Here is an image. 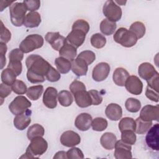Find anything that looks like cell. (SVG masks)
Segmentation results:
<instances>
[{"label":"cell","instance_id":"1","mask_svg":"<svg viewBox=\"0 0 159 159\" xmlns=\"http://www.w3.org/2000/svg\"><path fill=\"white\" fill-rule=\"evenodd\" d=\"M27 68V78L32 83H39L45 81L46 76L51 65L41 56L36 54L29 55L25 60Z\"/></svg>","mask_w":159,"mask_h":159},{"label":"cell","instance_id":"2","mask_svg":"<svg viewBox=\"0 0 159 159\" xmlns=\"http://www.w3.org/2000/svg\"><path fill=\"white\" fill-rule=\"evenodd\" d=\"M48 143L42 137H37L30 140L24 155L20 158H32L43 155L47 150Z\"/></svg>","mask_w":159,"mask_h":159},{"label":"cell","instance_id":"3","mask_svg":"<svg viewBox=\"0 0 159 159\" xmlns=\"http://www.w3.org/2000/svg\"><path fill=\"white\" fill-rule=\"evenodd\" d=\"M27 8L22 2H14L9 7L11 21L16 27H20L24 25L25 17L26 16Z\"/></svg>","mask_w":159,"mask_h":159},{"label":"cell","instance_id":"4","mask_svg":"<svg viewBox=\"0 0 159 159\" xmlns=\"http://www.w3.org/2000/svg\"><path fill=\"white\" fill-rule=\"evenodd\" d=\"M113 39L116 43L127 48L134 46L138 40L131 31L124 27H120L117 30L113 36Z\"/></svg>","mask_w":159,"mask_h":159},{"label":"cell","instance_id":"5","mask_svg":"<svg viewBox=\"0 0 159 159\" xmlns=\"http://www.w3.org/2000/svg\"><path fill=\"white\" fill-rule=\"evenodd\" d=\"M43 38L39 34H31L27 36L20 43L19 48L25 53L41 48L43 45Z\"/></svg>","mask_w":159,"mask_h":159},{"label":"cell","instance_id":"6","mask_svg":"<svg viewBox=\"0 0 159 159\" xmlns=\"http://www.w3.org/2000/svg\"><path fill=\"white\" fill-rule=\"evenodd\" d=\"M102 12L104 15L107 17V19L112 21H119L122 17V9L116 4V3L112 1H107L102 7Z\"/></svg>","mask_w":159,"mask_h":159},{"label":"cell","instance_id":"7","mask_svg":"<svg viewBox=\"0 0 159 159\" xmlns=\"http://www.w3.org/2000/svg\"><path fill=\"white\" fill-rule=\"evenodd\" d=\"M31 106V102L24 96H18L9 105V111L14 115H18L26 111Z\"/></svg>","mask_w":159,"mask_h":159},{"label":"cell","instance_id":"8","mask_svg":"<svg viewBox=\"0 0 159 159\" xmlns=\"http://www.w3.org/2000/svg\"><path fill=\"white\" fill-rule=\"evenodd\" d=\"M45 40L51 45L52 47L56 51H60L62 47L67 42L66 39L61 35L58 32H48L45 37Z\"/></svg>","mask_w":159,"mask_h":159},{"label":"cell","instance_id":"9","mask_svg":"<svg viewBox=\"0 0 159 159\" xmlns=\"http://www.w3.org/2000/svg\"><path fill=\"white\" fill-rule=\"evenodd\" d=\"M110 65L107 63H99L94 67L93 70V79L98 82L104 81L107 78L110 72Z\"/></svg>","mask_w":159,"mask_h":159},{"label":"cell","instance_id":"10","mask_svg":"<svg viewBox=\"0 0 159 159\" xmlns=\"http://www.w3.org/2000/svg\"><path fill=\"white\" fill-rule=\"evenodd\" d=\"M114 148L115 151L114 155L116 159L131 158L132 157L131 145L124 143L121 140H117Z\"/></svg>","mask_w":159,"mask_h":159},{"label":"cell","instance_id":"11","mask_svg":"<svg viewBox=\"0 0 159 159\" xmlns=\"http://www.w3.org/2000/svg\"><path fill=\"white\" fill-rule=\"evenodd\" d=\"M124 86L127 91L132 94L139 95L142 92L143 83L137 76H129Z\"/></svg>","mask_w":159,"mask_h":159},{"label":"cell","instance_id":"12","mask_svg":"<svg viewBox=\"0 0 159 159\" xmlns=\"http://www.w3.org/2000/svg\"><path fill=\"white\" fill-rule=\"evenodd\" d=\"M81 142V137L78 134L73 130H67L64 132L60 137L61 143L67 147H73Z\"/></svg>","mask_w":159,"mask_h":159},{"label":"cell","instance_id":"13","mask_svg":"<svg viewBox=\"0 0 159 159\" xmlns=\"http://www.w3.org/2000/svg\"><path fill=\"white\" fill-rule=\"evenodd\" d=\"M158 130V124H155L149 129L145 137V141L148 147L156 151H158L159 149Z\"/></svg>","mask_w":159,"mask_h":159},{"label":"cell","instance_id":"14","mask_svg":"<svg viewBox=\"0 0 159 159\" xmlns=\"http://www.w3.org/2000/svg\"><path fill=\"white\" fill-rule=\"evenodd\" d=\"M158 105H146L141 110L140 118L145 121L158 120Z\"/></svg>","mask_w":159,"mask_h":159},{"label":"cell","instance_id":"15","mask_svg":"<svg viewBox=\"0 0 159 159\" xmlns=\"http://www.w3.org/2000/svg\"><path fill=\"white\" fill-rule=\"evenodd\" d=\"M58 92L54 87H48L43 95V102L49 109H54L57 105Z\"/></svg>","mask_w":159,"mask_h":159},{"label":"cell","instance_id":"16","mask_svg":"<svg viewBox=\"0 0 159 159\" xmlns=\"http://www.w3.org/2000/svg\"><path fill=\"white\" fill-rule=\"evenodd\" d=\"M31 114L32 111L27 109L24 112L16 115L14 119V125L15 127L19 130H23L26 129L31 122Z\"/></svg>","mask_w":159,"mask_h":159},{"label":"cell","instance_id":"17","mask_svg":"<svg viewBox=\"0 0 159 159\" xmlns=\"http://www.w3.org/2000/svg\"><path fill=\"white\" fill-rule=\"evenodd\" d=\"M86 35V34L81 30L73 29L68 34L66 39L69 43L77 48L84 43Z\"/></svg>","mask_w":159,"mask_h":159},{"label":"cell","instance_id":"18","mask_svg":"<svg viewBox=\"0 0 159 159\" xmlns=\"http://www.w3.org/2000/svg\"><path fill=\"white\" fill-rule=\"evenodd\" d=\"M92 117L88 113H81L79 114L75 119V125L81 131H86L91 126Z\"/></svg>","mask_w":159,"mask_h":159},{"label":"cell","instance_id":"19","mask_svg":"<svg viewBox=\"0 0 159 159\" xmlns=\"http://www.w3.org/2000/svg\"><path fill=\"white\" fill-rule=\"evenodd\" d=\"M138 73L139 76L145 81L152 78L153 76L158 72L155 70L154 66L148 62H144L141 63L138 68Z\"/></svg>","mask_w":159,"mask_h":159},{"label":"cell","instance_id":"20","mask_svg":"<svg viewBox=\"0 0 159 159\" xmlns=\"http://www.w3.org/2000/svg\"><path fill=\"white\" fill-rule=\"evenodd\" d=\"M75 102L80 107L84 108L92 105V101L89 92L85 90L79 91L73 94Z\"/></svg>","mask_w":159,"mask_h":159},{"label":"cell","instance_id":"21","mask_svg":"<svg viewBox=\"0 0 159 159\" xmlns=\"http://www.w3.org/2000/svg\"><path fill=\"white\" fill-rule=\"evenodd\" d=\"M71 70L78 76H85L88 70V65L82 58L77 57L71 61Z\"/></svg>","mask_w":159,"mask_h":159},{"label":"cell","instance_id":"22","mask_svg":"<svg viewBox=\"0 0 159 159\" xmlns=\"http://www.w3.org/2000/svg\"><path fill=\"white\" fill-rule=\"evenodd\" d=\"M105 114L111 120H118L122 116V109L120 106L116 103H111L106 108Z\"/></svg>","mask_w":159,"mask_h":159},{"label":"cell","instance_id":"23","mask_svg":"<svg viewBox=\"0 0 159 159\" xmlns=\"http://www.w3.org/2000/svg\"><path fill=\"white\" fill-rule=\"evenodd\" d=\"M129 76V72L123 68H117L112 75L114 83L119 86H124L125 81Z\"/></svg>","mask_w":159,"mask_h":159},{"label":"cell","instance_id":"24","mask_svg":"<svg viewBox=\"0 0 159 159\" xmlns=\"http://www.w3.org/2000/svg\"><path fill=\"white\" fill-rule=\"evenodd\" d=\"M41 21V16L38 12H30L26 14L24 25L28 28H35L40 25Z\"/></svg>","mask_w":159,"mask_h":159},{"label":"cell","instance_id":"25","mask_svg":"<svg viewBox=\"0 0 159 159\" xmlns=\"http://www.w3.org/2000/svg\"><path fill=\"white\" fill-rule=\"evenodd\" d=\"M117 142V137L112 132H106L101 137L100 143L103 148L106 150H112L114 148Z\"/></svg>","mask_w":159,"mask_h":159},{"label":"cell","instance_id":"26","mask_svg":"<svg viewBox=\"0 0 159 159\" xmlns=\"http://www.w3.org/2000/svg\"><path fill=\"white\" fill-rule=\"evenodd\" d=\"M60 57L73 61L77 55L76 48L69 43H66L59 51Z\"/></svg>","mask_w":159,"mask_h":159},{"label":"cell","instance_id":"27","mask_svg":"<svg viewBox=\"0 0 159 159\" xmlns=\"http://www.w3.org/2000/svg\"><path fill=\"white\" fill-rule=\"evenodd\" d=\"M55 64L58 71L62 74L68 73L71 68V61L61 57L55 59Z\"/></svg>","mask_w":159,"mask_h":159},{"label":"cell","instance_id":"28","mask_svg":"<svg viewBox=\"0 0 159 159\" xmlns=\"http://www.w3.org/2000/svg\"><path fill=\"white\" fill-rule=\"evenodd\" d=\"M117 24L116 22L111 21L107 19H103L100 24V30L106 35H112L116 30Z\"/></svg>","mask_w":159,"mask_h":159},{"label":"cell","instance_id":"29","mask_svg":"<svg viewBox=\"0 0 159 159\" xmlns=\"http://www.w3.org/2000/svg\"><path fill=\"white\" fill-rule=\"evenodd\" d=\"M45 133V130L43 126L39 124H35L29 128L27 132V138L31 140L35 137H43Z\"/></svg>","mask_w":159,"mask_h":159},{"label":"cell","instance_id":"30","mask_svg":"<svg viewBox=\"0 0 159 159\" xmlns=\"http://www.w3.org/2000/svg\"><path fill=\"white\" fill-rule=\"evenodd\" d=\"M135 132L138 134H143L146 133L152 125V121H145L139 117L136 119Z\"/></svg>","mask_w":159,"mask_h":159},{"label":"cell","instance_id":"31","mask_svg":"<svg viewBox=\"0 0 159 159\" xmlns=\"http://www.w3.org/2000/svg\"><path fill=\"white\" fill-rule=\"evenodd\" d=\"M58 100L62 106H70L73 102L71 93L66 90H62L58 94Z\"/></svg>","mask_w":159,"mask_h":159},{"label":"cell","instance_id":"32","mask_svg":"<svg viewBox=\"0 0 159 159\" xmlns=\"http://www.w3.org/2000/svg\"><path fill=\"white\" fill-rule=\"evenodd\" d=\"M43 91V86L42 85H36L29 87L26 92L27 96L31 100L36 101L39 99Z\"/></svg>","mask_w":159,"mask_h":159},{"label":"cell","instance_id":"33","mask_svg":"<svg viewBox=\"0 0 159 159\" xmlns=\"http://www.w3.org/2000/svg\"><path fill=\"white\" fill-rule=\"evenodd\" d=\"M119 129L121 132L124 130H133L135 132V121L132 117H124L119 123Z\"/></svg>","mask_w":159,"mask_h":159},{"label":"cell","instance_id":"34","mask_svg":"<svg viewBox=\"0 0 159 159\" xmlns=\"http://www.w3.org/2000/svg\"><path fill=\"white\" fill-rule=\"evenodd\" d=\"M129 30L131 31L139 39L142 38L144 36L145 34L146 29L143 23L142 22L137 21L131 24Z\"/></svg>","mask_w":159,"mask_h":159},{"label":"cell","instance_id":"35","mask_svg":"<svg viewBox=\"0 0 159 159\" xmlns=\"http://www.w3.org/2000/svg\"><path fill=\"white\" fill-rule=\"evenodd\" d=\"M17 75L10 68H7L2 70L1 73V81L3 83L12 86L14 82L16 80Z\"/></svg>","mask_w":159,"mask_h":159},{"label":"cell","instance_id":"36","mask_svg":"<svg viewBox=\"0 0 159 159\" xmlns=\"http://www.w3.org/2000/svg\"><path fill=\"white\" fill-rule=\"evenodd\" d=\"M125 106L126 109L132 113H135L139 111L141 107V102L140 101L134 98H128L125 102Z\"/></svg>","mask_w":159,"mask_h":159},{"label":"cell","instance_id":"37","mask_svg":"<svg viewBox=\"0 0 159 159\" xmlns=\"http://www.w3.org/2000/svg\"><path fill=\"white\" fill-rule=\"evenodd\" d=\"M91 44L96 48H102L106 43V37L99 33L93 34L91 37Z\"/></svg>","mask_w":159,"mask_h":159},{"label":"cell","instance_id":"38","mask_svg":"<svg viewBox=\"0 0 159 159\" xmlns=\"http://www.w3.org/2000/svg\"><path fill=\"white\" fill-rule=\"evenodd\" d=\"M107 121L103 117H96L92 120L91 126L93 130L98 132L104 130L107 127Z\"/></svg>","mask_w":159,"mask_h":159},{"label":"cell","instance_id":"39","mask_svg":"<svg viewBox=\"0 0 159 159\" xmlns=\"http://www.w3.org/2000/svg\"><path fill=\"white\" fill-rule=\"evenodd\" d=\"M136 139V135L133 130H124L121 132V140L127 144H135Z\"/></svg>","mask_w":159,"mask_h":159},{"label":"cell","instance_id":"40","mask_svg":"<svg viewBox=\"0 0 159 159\" xmlns=\"http://www.w3.org/2000/svg\"><path fill=\"white\" fill-rule=\"evenodd\" d=\"M11 87L12 91L17 94H24L27 91V88L25 83L19 80H16Z\"/></svg>","mask_w":159,"mask_h":159},{"label":"cell","instance_id":"41","mask_svg":"<svg viewBox=\"0 0 159 159\" xmlns=\"http://www.w3.org/2000/svg\"><path fill=\"white\" fill-rule=\"evenodd\" d=\"M73 29L81 30L86 34L89 30V25L87 21L83 19H78L73 23L72 25V30Z\"/></svg>","mask_w":159,"mask_h":159},{"label":"cell","instance_id":"42","mask_svg":"<svg viewBox=\"0 0 159 159\" xmlns=\"http://www.w3.org/2000/svg\"><path fill=\"white\" fill-rule=\"evenodd\" d=\"M77 57L83 59L89 65H91L95 60L96 55L91 50H85L80 52L79 55H78Z\"/></svg>","mask_w":159,"mask_h":159},{"label":"cell","instance_id":"43","mask_svg":"<svg viewBox=\"0 0 159 159\" xmlns=\"http://www.w3.org/2000/svg\"><path fill=\"white\" fill-rule=\"evenodd\" d=\"M45 76L46 79L50 82L58 81L61 78L60 73L58 70L55 69L52 65L50 66L49 70Z\"/></svg>","mask_w":159,"mask_h":159},{"label":"cell","instance_id":"44","mask_svg":"<svg viewBox=\"0 0 159 159\" xmlns=\"http://www.w3.org/2000/svg\"><path fill=\"white\" fill-rule=\"evenodd\" d=\"M1 43H6L9 42L11 39V33L3 24L2 20L1 21Z\"/></svg>","mask_w":159,"mask_h":159},{"label":"cell","instance_id":"45","mask_svg":"<svg viewBox=\"0 0 159 159\" xmlns=\"http://www.w3.org/2000/svg\"><path fill=\"white\" fill-rule=\"evenodd\" d=\"M67 158H83L84 155L83 152L77 147H73L66 152Z\"/></svg>","mask_w":159,"mask_h":159},{"label":"cell","instance_id":"46","mask_svg":"<svg viewBox=\"0 0 159 159\" xmlns=\"http://www.w3.org/2000/svg\"><path fill=\"white\" fill-rule=\"evenodd\" d=\"M88 92L91 98L92 105L98 106L102 102V97L101 93L95 89H91V90H89Z\"/></svg>","mask_w":159,"mask_h":159},{"label":"cell","instance_id":"47","mask_svg":"<svg viewBox=\"0 0 159 159\" xmlns=\"http://www.w3.org/2000/svg\"><path fill=\"white\" fill-rule=\"evenodd\" d=\"M27 11L35 12L38 10L40 6V1L39 0H25L23 1Z\"/></svg>","mask_w":159,"mask_h":159},{"label":"cell","instance_id":"48","mask_svg":"<svg viewBox=\"0 0 159 159\" xmlns=\"http://www.w3.org/2000/svg\"><path fill=\"white\" fill-rule=\"evenodd\" d=\"M23 58L24 52L20 48H14L9 54V61H22Z\"/></svg>","mask_w":159,"mask_h":159},{"label":"cell","instance_id":"49","mask_svg":"<svg viewBox=\"0 0 159 159\" xmlns=\"http://www.w3.org/2000/svg\"><path fill=\"white\" fill-rule=\"evenodd\" d=\"M7 68L11 69L17 76H19L22 70V62L21 61H9Z\"/></svg>","mask_w":159,"mask_h":159},{"label":"cell","instance_id":"50","mask_svg":"<svg viewBox=\"0 0 159 159\" xmlns=\"http://www.w3.org/2000/svg\"><path fill=\"white\" fill-rule=\"evenodd\" d=\"M70 89L71 93L73 94L79 91L85 90L86 86L83 82L78 80H75L70 85Z\"/></svg>","mask_w":159,"mask_h":159},{"label":"cell","instance_id":"51","mask_svg":"<svg viewBox=\"0 0 159 159\" xmlns=\"http://www.w3.org/2000/svg\"><path fill=\"white\" fill-rule=\"evenodd\" d=\"M158 91H155V89L148 87L147 86L146 88V91H145V96L147 98L149 99H150L152 101L158 102L159 101L158 98Z\"/></svg>","mask_w":159,"mask_h":159},{"label":"cell","instance_id":"52","mask_svg":"<svg viewBox=\"0 0 159 159\" xmlns=\"http://www.w3.org/2000/svg\"><path fill=\"white\" fill-rule=\"evenodd\" d=\"M12 87L10 85L2 83L0 85V97L1 99L7 97L12 92Z\"/></svg>","mask_w":159,"mask_h":159},{"label":"cell","instance_id":"53","mask_svg":"<svg viewBox=\"0 0 159 159\" xmlns=\"http://www.w3.org/2000/svg\"><path fill=\"white\" fill-rule=\"evenodd\" d=\"M159 74L158 73L153 76L152 78L147 81V86L157 91H158V84H159Z\"/></svg>","mask_w":159,"mask_h":159},{"label":"cell","instance_id":"54","mask_svg":"<svg viewBox=\"0 0 159 159\" xmlns=\"http://www.w3.org/2000/svg\"><path fill=\"white\" fill-rule=\"evenodd\" d=\"M53 158H67L66 152L65 151H59L55 153Z\"/></svg>","mask_w":159,"mask_h":159},{"label":"cell","instance_id":"55","mask_svg":"<svg viewBox=\"0 0 159 159\" xmlns=\"http://www.w3.org/2000/svg\"><path fill=\"white\" fill-rule=\"evenodd\" d=\"M7 50V48L6 43L0 42V55H6Z\"/></svg>","mask_w":159,"mask_h":159},{"label":"cell","instance_id":"56","mask_svg":"<svg viewBox=\"0 0 159 159\" xmlns=\"http://www.w3.org/2000/svg\"><path fill=\"white\" fill-rule=\"evenodd\" d=\"M116 3H117L119 4H120V5H124L125 3H126V1H114Z\"/></svg>","mask_w":159,"mask_h":159}]
</instances>
